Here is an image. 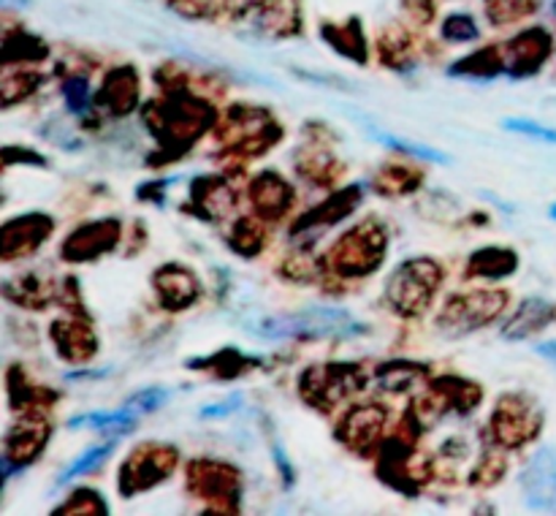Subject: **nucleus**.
<instances>
[{
  "instance_id": "nucleus-9",
  "label": "nucleus",
  "mask_w": 556,
  "mask_h": 516,
  "mask_svg": "<svg viewBox=\"0 0 556 516\" xmlns=\"http://www.w3.org/2000/svg\"><path fill=\"white\" fill-rule=\"evenodd\" d=\"M119 242V223L117 221H96L85 223L76 231H71V237L63 242V255L71 264H81V261H92L98 255L109 253L114 244Z\"/></svg>"
},
{
  "instance_id": "nucleus-26",
  "label": "nucleus",
  "mask_w": 556,
  "mask_h": 516,
  "mask_svg": "<svg viewBox=\"0 0 556 516\" xmlns=\"http://www.w3.org/2000/svg\"><path fill=\"white\" fill-rule=\"evenodd\" d=\"M358 123H362V128L367 130L372 139H378L380 144L389 147V150H400L405 152V155H413L418 158V161H434V163H451V158L445 155V152L434 150V147H427V144H418V141H405L402 136H394V134H386L383 128H378L375 123H369V119L364 117H356Z\"/></svg>"
},
{
  "instance_id": "nucleus-25",
  "label": "nucleus",
  "mask_w": 556,
  "mask_h": 516,
  "mask_svg": "<svg viewBox=\"0 0 556 516\" xmlns=\"http://www.w3.org/2000/svg\"><path fill=\"white\" fill-rule=\"evenodd\" d=\"M193 199L210 217H223L233 210V190L217 177H201L193 183Z\"/></svg>"
},
{
  "instance_id": "nucleus-1",
  "label": "nucleus",
  "mask_w": 556,
  "mask_h": 516,
  "mask_svg": "<svg viewBox=\"0 0 556 516\" xmlns=\"http://www.w3.org/2000/svg\"><path fill=\"white\" fill-rule=\"evenodd\" d=\"M261 340H293V337H353L364 335L367 326L340 307H307L296 313L269 315L250 326Z\"/></svg>"
},
{
  "instance_id": "nucleus-6",
  "label": "nucleus",
  "mask_w": 556,
  "mask_h": 516,
  "mask_svg": "<svg viewBox=\"0 0 556 516\" xmlns=\"http://www.w3.org/2000/svg\"><path fill=\"white\" fill-rule=\"evenodd\" d=\"M174 465H177V449L163 443L141 445V449H136L125 460L123 473H119L123 494L128 498V494L144 492V489H152L155 483L166 481L174 473Z\"/></svg>"
},
{
  "instance_id": "nucleus-20",
  "label": "nucleus",
  "mask_w": 556,
  "mask_h": 516,
  "mask_svg": "<svg viewBox=\"0 0 556 516\" xmlns=\"http://www.w3.org/2000/svg\"><path fill=\"white\" fill-rule=\"evenodd\" d=\"M52 342L60 356L68 358V362H87L98 351L96 335H92L90 326L76 324V320H54Z\"/></svg>"
},
{
  "instance_id": "nucleus-7",
  "label": "nucleus",
  "mask_w": 556,
  "mask_h": 516,
  "mask_svg": "<svg viewBox=\"0 0 556 516\" xmlns=\"http://www.w3.org/2000/svg\"><path fill=\"white\" fill-rule=\"evenodd\" d=\"M543 413L527 397H503L492 413V435L505 449L527 443L541 432Z\"/></svg>"
},
{
  "instance_id": "nucleus-22",
  "label": "nucleus",
  "mask_w": 556,
  "mask_h": 516,
  "mask_svg": "<svg viewBox=\"0 0 556 516\" xmlns=\"http://www.w3.org/2000/svg\"><path fill=\"white\" fill-rule=\"evenodd\" d=\"M248 20L264 36H288V33H296L299 11L296 5H291V0H264L250 11Z\"/></svg>"
},
{
  "instance_id": "nucleus-10",
  "label": "nucleus",
  "mask_w": 556,
  "mask_h": 516,
  "mask_svg": "<svg viewBox=\"0 0 556 516\" xmlns=\"http://www.w3.org/2000/svg\"><path fill=\"white\" fill-rule=\"evenodd\" d=\"M49 438V424L43 418H20L11 424L5 432V454H3V470L11 476L14 467H25L27 462L36 460L43 451Z\"/></svg>"
},
{
  "instance_id": "nucleus-41",
  "label": "nucleus",
  "mask_w": 556,
  "mask_h": 516,
  "mask_svg": "<svg viewBox=\"0 0 556 516\" xmlns=\"http://www.w3.org/2000/svg\"><path fill=\"white\" fill-rule=\"evenodd\" d=\"M242 405V397H231V402H223V405H212V407H204L201 411V418H212V416H226V413H231L233 407Z\"/></svg>"
},
{
  "instance_id": "nucleus-37",
  "label": "nucleus",
  "mask_w": 556,
  "mask_h": 516,
  "mask_svg": "<svg viewBox=\"0 0 556 516\" xmlns=\"http://www.w3.org/2000/svg\"><path fill=\"white\" fill-rule=\"evenodd\" d=\"M168 397H172V391L161 389V386H152V389H141L134 397H128V407L136 413H150L166 405Z\"/></svg>"
},
{
  "instance_id": "nucleus-5",
  "label": "nucleus",
  "mask_w": 556,
  "mask_h": 516,
  "mask_svg": "<svg viewBox=\"0 0 556 516\" xmlns=\"http://www.w3.org/2000/svg\"><path fill=\"white\" fill-rule=\"evenodd\" d=\"M386 259V231L378 223H362L348 231L329 253V266L345 277L372 275Z\"/></svg>"
},
{
  "instance_id": "nucleus-27",
  "label": "nucleus",
  "mask_w": 556,
  "mask_h": 516,
  "mask_svg": "<svg viewBox=\"0 0 556 516\" xmlns=\"http://www.w3.org/2000/svg\"><path fill=\"white\" fill-rule=\"evenodd\" d=\"M136 416L139 413L130 411L128 405L119 407V411H92V413H81V416H74L68 421L71 429H101V432H125V429L134 427Z\"/></svg>"
},
{
  "instance_id": "nucleus-12",
  "label": "nucleus",
  "mask_w": 556,
  "mask_h": 516,
  "mask_svg": "<svg viewBox=\"0 0 556 516\" xmlns=\"http://www.w3.org/2000/svg\"><path fill=\"white\" fill-rule=\"evenodd\" d=\"M188 478L193 492H199L201 498H210L215 500V503L226 505L237 503L242 478H239V473L233 470L231 465H226V462H193Z\"/></svg>"
},
{
  "instance_id": "nucleus-36",
  "label": "nucleus",
  "mask_w": 556,
  "mask_h": 516,
  "mask_svg": "<svg viewBox=\"0 0 556 516\" xmlns=\"http://www.w3.org/2000/svg\"><path fill=\"white\" fill-rule=\"evenodd\" d=\"M65 106L74 114H85L90 109V85H87L85 76H71L63 87Z\"/></svg>"
},
{
  "instance_id": "nucleus-18",
  "label": "nucleus",
  "mask_w": 556,
  "mask_h": 516,
  "mask_svg": "<svg viewBox=\"0 0 556 516\" xmlns=\"http://www.w3.org/2000/svg\"><path fill=\"white\" fill-rule=\"evenodd\" d=\"M386 424V411L380 405H358L353 407L351 413L345 416L340 427V438L345 440V445L351 449H364V445L375 443L383 432Z\"/></svg>"
},
{
  "instance_id": "nucleus-32",
  "label": "nucleus",
  "mask_w": 556,
  "mask_h": 516,
  "mask_svg": "<svg viewBox=\"0 0 556 516\" xmlns=\"http://www.w3.org/2000/svg\"><path fill=\"white\" fill-rule=\"evenodd\" d=\"M424 367L421 364H410V362H394V364H386L380 367L378 380L383 389L389 391H402V389H410L418 378H421Z\"/></svg>"
},
{
  "instance_id": "nucleus-39",
  "label": "nucleus",
  "mask_w": 556,
  "mask_h": 516,
  "mask_svg": "<svg viewBox=\"0 0 556 516\" xmlns=\"http://www.w3.org/2000/svg\"><path fill=\"white\" fill-rule=\"evenodd\" d=\"M505 476V456L503 454H486L481 465L472 473V483H497Z\"/></svg>"
},
{
  "instance_id": "nucleus-16",
  "label": "nucleus",
  "mask_w": 556,
  "mask_h": 516,
  "mask_svg": "<svg viewBox=\"0 0 556 516\" xmlns=\"http://www.w3.org/2000/svg\"><path fill=\"white\" fill-rule=\"evenodd\" d=\"M353 378H358V375H353V367H315L307 375H302V394H307L309 402H337L340 397L358 389L362 380Z\"/></svg>"
},
{
  "instance_id": "nucleus-4",
  "label": "nucleus",
  "mask_w": 556,
  "mask_h": 516,
  "mask_svg": "<svg viewBox=\"0 0 556 516\" xmlns=\"http://www.w3.org/2000/svg\"><path fill=\"white\" fill-rule=\"evenodd\" d=\"M508 304L505 291H494V288H472V291L456 293L448 299L438 315V329L448 337H465L470 331L483 329L492 324L503 307Z\"/></svg>"
},
{
  "instance_id": "nucleus-11",
  "label": "nucleus",
  "mask_w": 556,
  "mask_h": 516,
  "mask_svg": "<svg viewBox=\"0 0 556 516\" xmlns=\"http://www.w3.org/2000/svg\"><path fill=\"white\" fill-rule=\"evenodd\" d=\"M552 52V36L543 27H532L516 36L503 47V63L510 76H532L543 63L548 60Z\"/></svg>"
},
{
  "instance_id": "nucleus-19",
  "label": "nucleus",
  "mask_w": 556,
  "mask_h": 516,
  "mask_svg": "<svg viewBox=\"0 0 556 516\" xmlns=\"http://www.w3.org/2000/svg\"><path fill=\"white\" fill-rule=\"evenodd\" d=\"M552 320H556V304L548 302V299L532 297L521 302V307L510 315L508 324L503 326V337L505 340H525V337L546 329Z\"/></svg>"
},
{
  "instance_id": "nucleus-35",
  "label": "nucleus",
  "mask_w": 556,
  "mask_h": 516,
  "mask_svg": "<svg viewBox=\"0 0 556 516\" xmlns=\"http://www.w3.org/2000/svg\"><path fill=\"white\" fill-rule=\"evenodd\" d=\"M54 514H106V505H103L101 494L92 489H76Z\"/></svg>"
},
{
  "instance_id": "nucleus-14",
  "label": "nucleus",
  "mask_w": 556,
  "mask_h": 516,
  "mask_svg": "<svg viewBox=\"0 0 556 516\" xmlns=\"http://www.w3.org/2000/svg\"><path fill=\"white\" fill-rule=\"evenodd\" d=\"M155 282V291L157 299L166 310L172 313H179V310L190 307V304L199 299V280H195L193 272L188 266H179V264H166L155 272L152 277Z\"/></svg>"
},
{
  "instance_id": "nucleus-40",
  "label": "nucleus",
  "mask_w": 556,
  "mask_h": 516,
  "mask_svg": "<svg viewBox=\"0 0 556 516\" xmlns=\"http://www.w3.org/2000/svg\"><path fill=\"white\" fill-rule=\"evenodd\" d=\"M217 0H172V9H177L185 16H206L212 14Z\"/></svg>"
},
{
  "instance_id": "nucleus-33",
  "label": "nucleus",
  "mask_w": 556,
  "mask_h": 516,
  "mask_svg": "<svg viewBox=\"0 0 556 516\" xmlns=\"http://www.w3.org/2000/svg\"><path fill=\"white\" fill-rule=\"evenodd\" d=\"M228 244H231L237 253L253 255L258 253L261 244H264V231H261V226H255L253 221H239L233 223V231L228 234Z\"/></svg>"
},
{
  "instance_id": "nucleus-13",
  "label": "nucleus",
  "mask_w": 556,
  "mask_h": 516,
  "mask_svg": "<svg viewBox=\"0 0 556 516\" xmlns=\"http://www.w3.org/2000/svg\"><path fill=\"white\" fill-rule=\"evenodd\" d=\"M52 217L41 212H27L14 217L3 226V261L20 259V255L36 253L38 244L47 242L52 234Z\"/></svg>"
},
{
  "instance_id": "nucleus-17",
  "label": "nucleus",
  "mask_w": 556,
  "mask_h": 516,
  "mask_svg": "<svg viewBox=\"0 0 556 516\" xmlns=\"http://www.w3.org/2000/svg\"><path fill=\"white\" fill-rule=\"evenodd\" d=\"M358 201H362V188H358V185H351V188L337 190V193L331 196L329 201H324V204H320V206L309 210L307 215L299 217L296 226H293V234L307 231V228H329V226H334V223H340L342 217H348L353 210H356Z\"/></svg>"
},
{
  "instance_id": "nucleus-23",
  "label": "nucleus",
  "mask_w": 556,
  "mask_h": 516,
  "mask_svg": "<svg viewBox=\"0 0 556 516\" xmlns=\"http://www.w3.org/2000/svg\"><path fill=\"white\" fill-rule=\"evenodd\" d=\"M434 400L443 411L467 413L481 405V386L470 383L465 378H443L434 383Z\"/></svg>"
},
{
  "instance_id": "nucleus-30",
  "label": "nucleus",
  "mask_w": 556,
  "mask_h": 516,
  "mask_svg": "<svg viewBox=\"0 0 556 516\" xmlns=\"http://www.w3.org/2000/svg\"><path fill=\"white\" fill-rule=\"evenodd\" d=\"M500 71H505L500 49H483V52H476V54H470V58L462 60V63H456L454 68H451V74L454 76H497Z\"/></svg>"
},
{
  "instance_id": "nucleus-42",
  "label": "nucleus",
  "mask_w": 556,
  "mask_h": 516,
  "mask_svg": "<svg viewBox=\"0 0 556 516\" xmlns=\"http://www.w3.org/2000/svg\"><path fill=\"white\" fill-rule=\"evenodd\" d=\"M538 353H541V356H546L548 362H552L554 367H556V340L541 342V345H538Z\"/></svg>"
},
{
  "instance_id": "nucleus-28",
  "label": "nucleus",
  "mask_w": 556,
  "mask_h": 516,
  "mask_svg": "<svg viewBox=\"0 0 556 516\" xmlns=\"http://www.w3.org/2000/svg\"><path fill=\"white\" fill-rule=\"evenodd\" d=\"M324 41H329L342 58H351L356 63L367 60V41H364V33L358 30V22H351L345 27H324Z\"/></svg>"
},
{
  "instance_id": "nucleus-15",
  "label": "nucleus",
  "mask_w": 556,
  "mask_h": 516,
  "mask_svg": "<svg viewBox=\"0 0 556 516\" xmlns=\"http://www.w3.org/2000/svg\"><path fill=\"white\" fill-rule=\"evenodd\" d=\"M250 199L264 221H280L293 204V188L277 172H264L250 185Z\"/></svg>"
},
{
  "instance_id": "nucleus-34",
  "label": "nucleus",
  "mask_w": 556,
  "mask_h": 516,
  "mask_svg": "<svg viewBox=\"0 0 556 516\" xmlns=\"http://www.w3.org/2000/svg\"><path fill=\"white\" fill-rule=\"evenodd\" d=\"M538 0H486V14L494 25H505L535 11Z\"/></svg>"
},
{
  "instance_id": "nucleus-24",
  "label": "nucleus",
  "mask_w": 556,
  "mask_h": 516,
  "mask_svg": "<svg viewBox=\"0 0 556 516\" xmlns=\"http://www.w3.org/2000/svg\"><path fill=\"white\" fill-rule=\"evenodd\" d=\"M516 266H519V255L510 248H483L478 250L470 259V275L472 277H492V280H500V277L514 275Z\"/></svg>"
},
{
  "instance_id": "nucleus-38",
  "label": "nucleus",
  "mask_w": 556,
  "mask_h": 516,
  "mask_svg": "<svg viewBox=\"0 0 556 516\" xmlns=\"http://www.w3.org/2000/svg\"><path fill=\"white\" fill-rule=\"evenodd\" d=\"M443 36L454 43H465V41H472V38H478V27L476 22H472V16L454 14L445 20Z\"/></svg>"
},
{
  "instance_id": "nucleus-43",
  "label": "nucleus",
  "mask_w": 556,
  "mask_h": 516,
  "mask_svg": "<svg viewBox=\"0 0 556 516\" xmlns=\"http://www.w3.org/2000/svg\"><path fill=\"white\" fill-rule=\"evenodd\" d=\"M552 217H554V221H556V204L552 206Z\"/></svg>"
},
{
  "instance_id": "nucleus-31",
  "label": "nucleus",
  "mask_w": 556,
  "mask_h": 516,
  "mask_svg": "<svg viewBox=\"0 0 556 516\" xmlns=\"http://www.w3.org/2000/svg\"><path fill=\"white\" fill-rule=\"evenodd\" d=\"M14 282V286H20V293H9V299H14L16 304H22V307H43V304L49 302V297H52V286H49V280H41L38 275H25V277H16V280H9Z\"/></svg>"
},
{
  "instance_id": "nucleus-3",
  "label": "nucleus",
  "mask_w": 556,
  "mask_h": 516,
  "mask_svg": "<svg viewBox=\"0 0 556 516\" xmlns=\"http://www.w3.org/2000/svg\"><path fill=\"white\" fill-rule=\"evenodd\" d=\"M443 282V266L432 259H407L391 272L386 299L400 315H421L432 304L434 291Z\"/></svg>"
},
{
  "instance_id": "nucleus-8",
  "label": "nucleus",
  "mask_w": 556,
  "mask_h": 516,
  "mask_svg": "<svg viewBox=\"0 0 556 516\" xmlns=\"http://www.w3.org/2000/svg\"><path fill=\"white\" fill-rule=\"evenodd\" d=\"M521 492L532 511L556 514V449L541 445L521 473Z\"/></svg>"
},
{
  "instance_id": "nucleus-29",
  "label": "nucleus",
  "mask_w": 556,
  "mask_h": 516,
  "mask_svg": "<svg viewBox=\"0 0 556 516\" xmlns=\"http://www.w3.org/2000/svg\"><path fill=\"white\" fill-rule=\"evenodd\" d=\"M114 449H117V440H101V443H96V445H90L87 451H81V454L76 456V460L71 462V465L65 467L63 473H60L58 487H63V483H71L74 478H79V476H85V473L101 467L103 462H106L109 456L114 454Z\"/></svg>"
},
{
  "instance_id": "nucleus-2",
  "label": "nucleus",
  "mask_w": 556,
  "mask_h": 516,
  "mask_svg": "<svg viewBox=\"0 0 556 516\" xmlns=\"http://www.w3.org/2000/svg\"><path fill=\"white\" fill-rule=\"evenodd\" d=\"M144 123L163 144H190L215 123V109L195 96L172 92L147 106Z\"/></svg>"
},
{
  "instance_id": "nucleus-21",
  "label": "nucleus",
  "mask_w": 556,
  "mask_h": 516,
  "mask_svg": "<svg viewBox=\"0 0 556 516\" xmlns=\"http://www.w3.org/2000/svg\"><path fill=\"white\" fill-rule=\"evenodd\" d=\"M98 101L114 114V117H125L128 112H134V106L139 103V79H136L134 68H117L106 76L101 92H98Z\"/></svg>"
}]
</instances>
